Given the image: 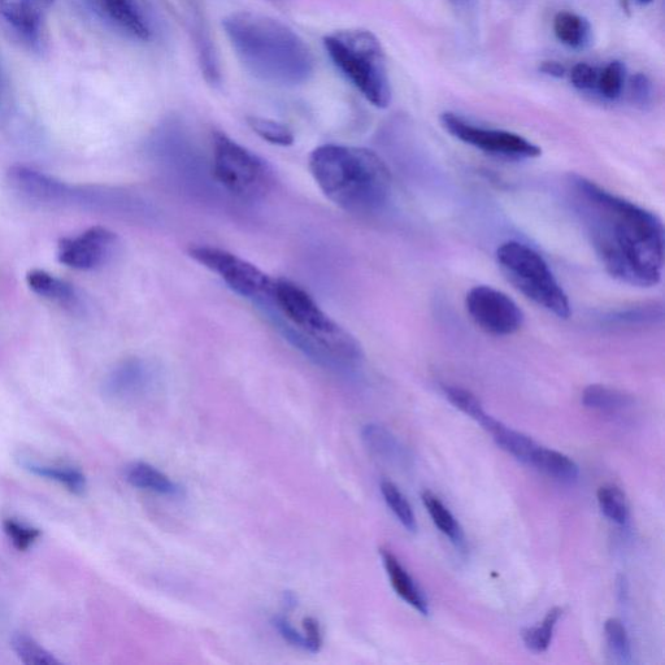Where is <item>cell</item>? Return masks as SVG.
<instances>
[{"instance_id":"6da1fadb","label":"cell","mask_w":665,"mask_h":665,"mask_svg":"<svg viewBox=\"0 0 665 665\" xmlns=\"http://www.w3.org/2000/svg\"><path fill=\"white\" fill-rule=\"evenodd\" d=\"M569 206L604 269L638 288L662 281L665 232L654 212L580 175L567 180Z\"/></svg>"},{"instance_id":"7a4b0ae2","label":"cell","mask_w":665,"mask_h":665,"mask_svg":"<svg viewBox=\"0 0 665 665\" xmlns=\"http://www.w3.org/2000/svg\"><path fill=\"white\" fill-rule=\"evenodd\" d=\"M259 306L286 339L316 363L352 369L362 362V347L355 337L330 319L302 286L288 278H275L271 294Z\"/></svg>"},{"instance_id":"3957f363","label":"cell","mask_w":665,"mask_h":665,"mask_svg":"<svg viewBox=\"0 0 665 665\" xmlns=\"http://www.w3.org/2000/svg\"><path fill=\"white\" fill-rule=\"evenodd\" d=\"M234 51L252 76L277 86H297L314 75V55L290 26L256 12H237L223 23Z\"/></svg>"},{"instance_id":"277c9868","label":"cell","mask_w":665,"mask_h":665,"mask_svg":"<svg viewBox=\"0 0 665 665\" xmlns=\"http://www.w3.org/2000/svg\"><path fill=\"white\" fill-rule=\"evenodd\" d=\"M310 171L325 197L349 214L375 216L389 206L393 177L375 151L320 146L310 155Z\"/></svg>"},{"instance_id":"5b68a950","label":"cell","mask_w":665,"mask_h":665,"mask_svg":"<svg viewBox=\"0 0 665 665\" xmlns=\"http://www.w3.org/2000/svg\"><path fill=\"white\" fill-rule=\"evenodd\" d=\"M7 184L24 201L46 208H73L125 219L137 215L141 204L128 191L99 185H69L24 165L8 171Z\"/></svg>"},{"instance_id":"8992f818","label":"cell","mask_w":665,"mask_h":665,"mask_svg":"<svg viewBox=\"0 0 665 665\" xmlns=\"http://www.w3.org/2000/svg\"><path fill=\"white\" fill-rule=\"evenodd\" d=\"M324 46L333 64L369 103L378 108L389 106L388 69L375 34L364 29L339 30L324 38Z\"/></svg>"},{"instance_id":"52a82bcc","label":"cell","mask_w":665,"mask_h":665,"mask_svg":"<svg viewBox=\"0 0 665 665\" xmlns=\"http://www.w3.org/2000/svg\"><path fill=\"white\" fill-rule=\"evenodd\" d=\"M497 260L511 284L530 301L560 319L571 316L568 295L536 250L521 242H506L499 247Z\"/></svg>"},{"instance_id":"ba28073f","label":"cell","mask_w":665,"mask_h":665,"mask_svg":"<svg viewBox=\"0 0 665 665\" xmlns=\"http://www.w3.org/2000/svg\"><path fill=\"white\" fill-rule=\"evenodd\" d=\"M212 172L229 194L246 202L260 201L275 184L267 160L224 133H215L212 139Z\"/></svg>"},{"instance_id":"9c48e42d","label":"cell","mask_w":665,"mask_h":665,"mask_svg":"<svg viewBox=\"0 0 665 665\" xmlns=\"http://www.w3.org/2000/svg\"><path fill=\"white\" fill-rule=\"evenodd\" d=\"M190 258L210 269L243 298L262 303L271 294L275 278L269 277L255 264L241 256L215 246H191Z\"/></svg>"},{"instance_id":"30bf717a","label":"cell","mask_w":665,"mask_h":665,"mask_svg":"<svg viewBox=\"0 0 665 665\" xmlns=\"http://www.w3.org/2000/svg\"><path fill=\"white\" fill-rule=\"evenodd\" d=\"M443 128L452 137L459 139L477 150L498 158L511 160H527L538 158L542 150L529 139L519 134L506 132V130L486 129L476 126L455 113L445 112L441 115Z\"/></svg>"},{"instance_id":"8fae6325","label":"cell","mask_w":665,"mask_h":665,"mask_svg":"<svg viewBox=\"0 0 665 665\" xmlns=\"http://www.w3.org/2000/svg\"><path fill=\"white\" fill-rule=\"evenodd\" d=\"M465 307L477 327L491 336H512L524 324L523 311L514 299L491 286L480 285L469 290Z\"/></svg>"},{"instance_id":"7c38bea8","label":"cell","mask_w":665,"mask_h":665,"mask_svg":"<svg viewBox=\"0 0 665 665\" xmlns=\"http://www.w3.org/2000/svg\"><path fill=\"white\" fill-rule=\"evenodd\" d=\"M158 384L159 372L154 365L145 359L129 358L107 373L102 393L112 403L136 404L150 397Z\"/></svg>"},{"instance_id":"4fadbf2b","label":"cell","mask_w":665,"mask_h":665,"mask_svg":"<svg viewBox=\"0 0 665 665\" xmlns=\"http://www.w3.org/2000/svg\"><path fill=\"white\" fill-rule=\"evenodd\" d=\"M119 239L104 226H93L77 237L63 238L59 242L58 260L65 267L77 271H95L115 255Z\"/></svg>"},{"instance_id":"5bb4252c","label":"cell","mask_w":665,"mask_h":665,"mask_svg":"<svg viewBox=\"0 0 665 665\" xmlns=\"http://www.w3.org/2000/svg\"><path fill=\"white\" fill-rule=\"evenodd\" d=\"M55 0H0V24L30 47L42 41L43 26Z\"/></svg>"},{"instance_id":"9a60e30c","label":"cell","mask_w":665,"mask_h":665,"mask_svg":"<svg viewBox=\"0 0 665 665\" xmlns=\"http://www.w3.org/2000/svg\"><path fill=\"white\" fill-rule=\"evenodd\" d=\"M26 284L34 294L46 301L58 304L65 310L76 311L81 307V295L75 285L51 275L43 269H32L26 275Z\"/></svg>"},{"instance_id":"2e32d148","label":"cell","mask_w":665,"mask_h":665,"mask_svg":"<svg viewBox=\"0 0 665 665\" xmlns=\"http://www.w3.org/2000/svg\"><path fill=\"white\" fill-rule=\"evenodd\" d=\"M362 440L367 449L385 462L397 467H407L411 456L406 446L390 432L388 428L380 424H367L362 429Z\"/></svg>"},{"instance_id":"e0dca14e","label":"cell","mask_w":665,"mask_h":665,"mask_svg":"<svg viewBox=\"0 0 665 665\" xmlns=\"http://www.w3.org/2000/svg\"><path fill=\"white\" fill-rule=\"evenodd\" d=\"M381 558L395 593L404 602L410 604L416 611H419L421 615H428L429 604L427 598L421 593L414 578L408 575V572L404 569L401 562H399L397 556L388 549H381Z\"/></svg>"},{"instance_id":"ac0fdd59","label":"cell","mask_w":665,"mask_h":665,"mask_svg":"<svg viewBox=\"0 0 665 665\" xmlns=\"http://www.w3.org/2000/svg\"><path fill=\"white\" fill-rule=\"evenodd\" d=\"M124 477L134 488L152 491L165 497H177L182 493L180 485L149 463L129 464L125 468Z\"/></svg>"},{"instance_id":"d6986e66","label":"cell","mask_w":665,"mask_h":665,"mask_svg":"<svg viewBox=\"0 0 665 665\" xmlns=\"http://www.w3.org/2000/svg\"><path fill=\"white\" fill-rule=\"evenodd\" d=\"M21 465H23L25 471L32 473V475L54 481L71 491L72 494L82 495L88 489V480L78 468L68 467V465L39 463L32 459L21 460Z\"/></svg>"},{"instance_id":"ffe728a7","label":"cell","mask_w":665,"mask_h":665,"mask_svg":"<svg viewBox=\"0 0 665 665\" xmlns=\"http://www.w3.org/2000/svg\"><path fill=\"white\" fill-rule=\"evenodd\" d=\"M486 432L493 436V440L501 449L507 451L508 454L515 456L520 462L529 464L534 450L538 445L532 438L525 436V434L516 432V430L506 427L501 421L490 417L488 423L482 427Z\"/></svg>"},{"instance_id":"44dd1931","label":"cell","mask_w":665,"mask_h":665,"mask_svg":"<svg viewBox=\"0 0 665 665\" xmlns=\"http://www.w3.org/2000/svg\"><path fill=\"white\" fill-rule=\"evenodd\" d=\"M101 3L112 23L123 29L125 33L142 41L150 38L149 26L133 0H101Z\"/></svg>"},{"instance_id":"7402d4cb","label":"cell","mask_w":665,"mask_h":665,"mask_svg":"<svg viewBox=\"0 0 665 665\" xmlns=\"http://www.w3.org/2000/svg\"><path fill=\"white\" fill-rule=\"evenodd\" d=\"M529 464L536 467L538 471L545 473L546 476L560 482H573L580 476V469L571 458H568L562 452L545 449L541 446L534 450Z\"/></svg>"},{"instance_id":"603a6c76","label":"cell","mask_w":665,"mask_h":665,"mask_svg":"<svg viewBox=\"0 0 665 665\" xmlns=\"http://www.w3.org/2000/svg\"><path fill=\"white\" fill-rule=\"evenodd\" d=\"M554 32L563 45L571 49H584L590 38V24L576 13L562 11L555 16Z\"/></svg>"},{"instance_id":"cb8c5ba5","label":"cell","mask_w":665,"mask_h":665,"mask_svg":"<svg viewBox=\"0 0 665 665\" xmlns=\"http://www.w3.org/2000/svg\"><path fill=\"white\" fill-rule=\"evenodd\" d=\"M582 404L590 410L617 412L632 407L634 399L624 391L603 385H590L582 393Z\"/></svg>"},{"instance_id":"d4e9b609","label":"cell","mask_w":665,"mask_h":665,"mask_svg":"<svg viewBox=\"0 0 665 665\" xmlns=\"http://www.w3.org/2000/svg\"><path fill=\"white\" fill-rule=\"evenodd\" d=\"M421 499H423L424 506L427 508L436 527L443 534H446L456 546L462 547L464 545L463 530L460 528L458 521L455 520V517L447 510L445 504L441 502V499L437 495H434L432 491H424Z\"/></svg>"},{"instance_id":"484cf974","label":"cell","mask_w":665,"mask_h":665,"mask_svg":"<svg viewBox=\"0 0 665 665\" xmlns=\"http://www.w3.org/2000/svg\"><path fill=\"white\" fill-rule=\"evenodd\" d=\"M663 317V304L653 302L617 311L614 315L608 317L607 321L610 324L619 325V327L633 328L656 324L658 321H662Z\"/></svg>"},{"instance_id":"4316f807","label":"cell","mask_w":665,"mask_h":665,"mask_svg":"<svg viewBox=\"0 0 665 665\" xmlns=\"http://www.w3.org/2000/svg\"><path fill=\"white\" fill-rule=\"evenodd\" d=\"M13 653L26 665H59L60 662L45 647L39 645L33 637L26 633H15L12 636Z\"/></svg>"},{"instance_id":"83f0119b","label":"cell","mask_w":665,"mask_h":665,"mask_svg":"<svg viewBox=\"0 0 665 665\" xmlns=\"http://www.w3.org/2000/svg\"><path fill=\"white\" fill-rule=\"evenodd\" d=\"M563 615L562 608L555 607L546 615L542 624L537 627L525 629L523 632V641L525 646L534 653H545L551 645L553 634L560 617Z\"/></svg>"},{"instance_id":"f1b7e54d","label":"cell","mask_w":665,"mask_h":665,"mask_svg":"<svg viewBox=\"0 0 665 665\" xmlns=\"http://www.w3.org/2000/svg\"><path fill=\"white\" fill-rule=\"evenodd\" d=\"M599 508L603 515L619 525L627 524L629 519V507L627 497L621 489L615 485H604L598 490Z\"/></svg>"},{"instance_id":"f546056e","label":"cell","mask_w":665,"mask_h":665,"mask_svg":"<svg viewBox=\"0 0 665 665\" xmlns=\"http://www.w3.org/2000/svg\"><path fill=\"white\" fill-rule=\"evenodd\" d=\"M442 390L452 406L458 408L464 415L477 421L481 427H484L486 421L490 419L491 416L484 410L482 403L478 401L476 395L472 394L471 391L452 385H443Z\"/></svg>"},{"instance_id":"4dcf8cb0","label":"cell","mask_w":665,"mask_h":665,"mask_svg":"<svg viewBox=\"0 0 665 665\" xmlns=\"http://www.w3.org/2000/svg\"><path fill=\"white\" fill-rule=\"evenodd\" d=\"M380 489L382 497H384L391 512L397 516V519L401 521L404 528L415 533L417 530L416 517L414 511H412L410 502L404 497L402 491L393 482L386 480L381 482Z\"/></svg>"},{"instance_id":"1f68e13d","label":"cell","mask_w":665,"mask_h":665,"mask_svg":"<svg viewBox=\"0 0 665 665\" xmlns=\"http://www.w3.org/2000/svg\"><path fill=\"white\" fill-rule=\"evenodd\" d=\"M195 30V43H197L199 62L202 65L204 77L208 84L217 85L220 82L219 62H217L216 51L212 46V39L204 25L198 24Z\"/></svg>"},{"instance_id":"d6a6232c","label":"cell","mask_w":665,"mask_h":665,"mask_svg":"<svg viewBox=\"0 0 665 665\" xmlns=\"http://www.w3.org/2000/svg\"><path fill=\"white\" fill-rule=\"evenodd\" d=\"M252 132L258 134L264 141L272 143L277 146H291L295 141L293 130L288 125L278 123V121L271 119H264V117H249L247 119Z\"/></svg>"},{"instance_id":"836d02e7","label":"cell","mask_w":665,"mask_h":665,"mask_svg":"<svg viewBox=\"0 0 665 665\" xmlns=\"http://www.w3.org/2000/svg\"><path fill=\"white\" fill-rule=\"evenodd\" d=\"M604 633L611 653L615 655L617 662L629 664L632 662V649L627 629L619 619H608L604 624Z\"/></svg>"},{"instance_id":"e575fe53","label":"cell","mask_w":665,"mask_h":665,"mask_svg":"<svg viewBox=\"0 0 665 665\" xmlns=\"http://www.w3.org/2000/svg\"><path fill=\"white\" fill-rule=\"evenodd\" d=\"M625 67L623 63L612 62L599 73L598 88L604 98L615 101L624 88Z\"/></svg>"},{"instance_id":"d590c367","label":"cell","mask_w":665,"mask_h":665,"mask_svg":"<svg viewBox=\"0 0 665 665\" xmlns=\"http://www.w3.org/2000/svg\"><path fill=\"white\" fill-rule=\"evenodd\" d=\"M3 530L16 550L26 551L41 537V530L30 527L28 524L20 523L16 519L3 521Z\"/></svg>"},{"instance_id":"8d00e7d4","label":"cell","mask_w":665,"mask_h":665,"mask_svg":"<svg viewBox=\"0 0 665 665\" xmlns=\"http://www.w3.org/2000/svg\"><path fill=\"white\" fill-rule=\"evenodd\" d=\"M272 625L277 630L278 634L291 646L297 647L307 651L306 638L304 634L299 633L297 629L294 628V625L290 623L288 617L277 615L272 619Z\"/></svg>"},{"instance_id":"74e56055","label":"cell","mask_w":665,"mask_h":665,"mask_svg":"<svg viewBox=\"0 0 665 665\" xmlns=\"http://www.w3.org/2000/svg\"><path fill=\"white\" fill-rule=\"evenodd\" d=\"M599 72L597 68L586 63H578L571 71V82L578 90H591L598 85Z\"/></svg>"},{"instance_id":"f35d334b","label":"cell","mask_w":665,"mask_h":665,"mask_svg":"<svg viewBox=\"0 0 665 665\" xmlns=\"http://www.w3.org/2000/svg\"><path fill=\"white\" fill-rule=\"evenodd\" d=\"M303 634L306 638L307 651L311 654L320 653L323 647L324 637L320 623L315 617L307 616L303 619Z\"/></svg>"},{"instance_id":"ab89813d","label":"cell","mask_w":665,"mask_h":665,"mask_svg":"<svg viewBox=\"0 0 665 665\" xmlns=\"http://www.w3.org/2000/svg\"><path fill=\"white\" fill-rule=\"evenodd\" d=\"M630 91H632V97L637 103L645 104L649 102L651 95L649 78L641 75V73L633 76L632 80H630Z\"/></svg>"},{"instance_id":"60d3db41","label":"cell","mask_w":665,"mask_h":665,"mask_svg":"<svg viewBox=\"0 0 665 665\" xmlns=\"http://www.w3.org/2000/svg\"><path fill=\"white\" fill-rule=\"evenodd\" d=\"M540 72L546 76L563 78L565 73H567V69H565L563 64L558 62H543L540 65Z\"/></svg>"},{"instance_id":"b9f144b4","label":"cell","mask_w":665,"mask_h":665,"mask_svg":"<svg viewBox=\"0 0 665 665\" xmlns=\"http://www.w3.org/2000/svg\"><path fill=\"white\" fill-rule=\"evenodd\" d=\"M284 603L285 606L288 608H295L298 606V598L297 595L294 593H291V591H286L284 594Z\"/></svg>"},{"instance_id":"7bdbcfd3","label":"cell","mask_w":665,"mask_h":665,"mask_svg":"<svg viewBox=\"0 0 665 665\" xmlns=\"http://www.w3.org/2000/svg\"><path fill=\"white\" fill-rule=\"evenodd\" d=\"M651 2H653V0H638V3H641V4H649Z\"/></svg>"}]
</instances>
